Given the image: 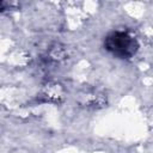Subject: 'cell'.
I'll list each match as a JSON object with an SVG mask.
<instances>
[{
  "label": "cell",
  "instance_id": "cell-1",
  "mask_svg": "<svg viewBox=\"0 0 153 153\" xmlns=\"http://www.w3.org/2000/svg\"><path fill=\"white\" fill-rule=\"evenodd\" d=\"M104 48L117 59H130L137 53L139 42L127 31H112L106 35Z\"/></svg>",
  "mask_w": 153,
  "mask_h": 153
},
{
  "label": "cell",
  "instance_id": "cell-2",
  "mask_svg": "<svg viewBox=\"0 0 153 153\" xmlns=\"http://www.w3.org/2000/svg\"><path fill=\"white\" fill-rule=\"evenodd\" d=\"M4 10H6V2L0 1V11H4Z\"/></svg>",
  "mask_w": 153,
  "mask_h": 153
}]
</instances>
